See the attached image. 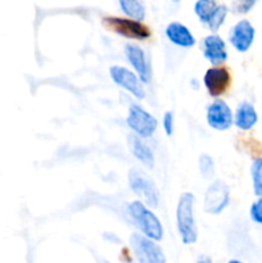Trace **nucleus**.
<instances>
[{"label":"nucleus","mask_w":262,"mask_h":263,"mask_svg":"<svg viewBox=\"0 0 262 263\" xmlns=\"http://www.w3.org/2000/svg\"><path fill=\"white\" fill-rule=\"evenodd\" d=\"M251 218L258 225H262V197H258V199L251 205Z\"/></svg>","instance_id":"obj_22"},{"label":"nucleus","mask_w":262,"mask_h":263,"mask_svg":"<svg viewBox=\"0 0 262 263\" xmlns=\"http://www.w3.org/2000/svg\"><path fill=\"white\" fill-rule=\"evenodd\" d=\"M128 213L135 221L138 228L143 231L144 235L153 240H161L163 236V228L157 216L152 211H149L144 205V203L139 202V200L133 202L128 205Z\"/></svg>","instance_id":"obj_2"},{"label":"nucleus","mask_w":262,"mask_h":263,"mask_svg":"<svg viewBox=\"0 0 262 263\" xmlns=\"http://www.w3.org/2000/svg\"><path fill=\"white\" fill-rule=\"evenodd\" d=\"M256 31L248 20H241L233 27L230 33V43L240 53L249 50L254 40Z\"/></svg>","instance_id":"obj_11"},{"label":"nucleus","mask_w":262,"mask_h":263,"mask_svg":"<svg viewBox=\"0 0 262 263\" xmlns=\"http://www.w3.org/2000/svg\"><path fill=\"white\" fill-rule=\"evenodd\" d=\"M204 57L212 64H220L228 58L225 41L217 35H211L204 39Z\"/></svg>","instance_id":"obj_13"},{"label":"nucleus","mask_w":262,"mask_h":263,"mask_svg":"<svg viewBox=\"0 0 262 263\" xmlns=\"http://www.w3.org/2000/svg\"><path fill=\"white\" fill-rule=\"evenodd\" d=\"M166 35L170 39V41L177 46L181 48H192L195 44L194 36L192 35L186 26L179 22H172L167 26Z\"/></svg>","instance_id":"obj_14"},{"label":"nucleus","mask_w":262,"mask_h":263,"mask_svg":"<svg viewBox=\"0 0 262 263\" xmlns=\"http://www.w3.org/2000/svg\"><path fill=\"white\" fill-rule=\"evenodd\" d=\"M127 125L140 138H151L157 130V120L139 105H131L128 109Z\"/></svg>","instance_id":"obj_6"},{"label":"nucleus","mask_w":262,"mask_h":263,"mask_svg":"<svg viewBox=\"0 0 262 263\" xmlns=\"http://www.w3.org/2000/svg\"><path fill=\"white\" fill-rule=\"evenodd\" d=\"M253 190L257 197H262V157L253 161L251 168Z\"/></svg>","instance_id":"obj_19"},{"label":"nucleus","mask_w":262,"mask_h":263,"mask_svg":"<svg viewBox=\"0 0 262 263\" xmlns=\"http://www.w3.org/2000/svg\"><path fill=\"white\" fill-rule=\"evenodd\" d=\"M204 85L211 97H220L230 86V72L225 67L210 68L204 74Z\"/></svg>","instance_id":"obj_10"},{"label":"nucleus","mask_w":262,"mask_h":263,"mask_svg":"<svg viewBox=\"0 0 262 263\" xmlns=\"http://www.w3.org/2000/svg\"><path fill=\"white\" fill-rule=\"evenodd\" d=\"M172 2H175V3H179L180 0H172Z\"/></svg>","instance_id":"obj_25"},{"label":"nucleus","mask_w":262,"mask_h":263,"mask_svg":"<svg viewBox=\"0 0 262 263\" xmlns=\"http://www.w3.org/2000/svg\"><path fill=\"white\" fill-rule=\"evenodd\" d=\"M125 54L131 66L135 68L140 81L148 84L151 81V68H149L148 61H146L144 51L136 45H126Z\"/></svg>","instance_id":"obj_12"},{"label":"nucleus","mask_w":262,"mask_h":263,"mask_svg":"<svg viewBox=\"0 0 262 263\" xmlns=\"http://www.w3.org/2000/svg\"><path fill=\"white\" fill-rule=\"evenodd\" d=\"M128 182H130V187L133 189V192L138 197H140L146 205L152 208L158 207L159 192L153 180L149 179L145 174L140 172L139 170L134 168L128 172Z\"/></svg>","instance_id":"obj_4"},{"label":"nucleus","mask_w":262,"mask_h":263,"mask_svg":"<svg viewBox=\"0 0 262 263\" xmlns=\"http://www.w3.org/2000/svg\"><path fill=\"white\" fill-rule=\"evenodd\" d=\"M163 127L164 131L169 136L172 135L174 133V113L172 112H166L163 117Z\"/></svg>","instance_id":"obj_24"},{"label":"nucleus","mask_w":262,"mask_h":263,"mask_svg":"<svg viewBox=\"0 0 262 263\" xmlns=\"http://www.w3.org/2000/svg\"><path fill=\"white\" fill-rule=\"evenodd\" d=\"M110 77L118 86L123 87L128 92L136 97L138 99H144L145 98V91L140 84V79L136 76L130 69L121 66H113L110 68Z\"/></svg>","instance_id":"obj_8"},{"label":"nucleus","mask_w":262,"mask_h":263,"mask_svg":"<svg viewBox=\"0 0 262 263\" xmlns=\"http://www.w3.org/2000/svg\"><path fill=\"white\" fill-rule=\"evenodd\" d=\"M120 5L123 13L134 20L140 21L145 17V9L139 0H120Z\"/></svg>","instance_id":"obj_17"},{"label":"nucleus","mask_w":262,"mask_h":263,"mask_svg":"<svg viewBox=\"0 0 262 263\" xmlns=\"http://www.w3.org/2000/svg\"><path fill=\"white\" fill-rule=\"evenodd\" d=\"M128 146H130L131 153L138 158L146 168H153L154 166V156L152 153L151 148L141 140L140 138L135 135L128 136Z\"/></svg>","instance_id":"obj_16"},{"label":"nucleus","mask_w":262,"mask_h":263,"mask_svg":"<svg viewBox=\"0 0 262 263\" xmlns=\"http://www.w3.org/2000/svg\"><path fill=\"white\" fill-rule=\"evenodd\" d=\"M131 247L140 262L144 263H164L166 258L161 247L154 243L153 239L141 234H133L130 238Z\"/></svg>","instance_id":"obj_5"},{"label":"nucleus","mask_w":262,"mask_h":263,"mask_svg":"<svg viewBox=\"0 0 262 263\" xmlns=\"http://www.w3.org/2000/svg\"><path fill=\"white\" fill-rule=\"evenodd\" d=\"M226 14H228V8L225 5H217V8H216L213 14L211 15V18L205 25H208L210 30L217 31L221 27V25L225 22Z\"/></svg>","instance_id":"obj_20"},{"label":"nucleus","mask_w":262,"mask_h":263,"mask_svg":"<svg viewBox=\"0 0 262 263\" xmlns=\"http://www.w3.org/2000/svg\"><path fill=\"white\" fill-rule=\"evenodd\" d=\"M230 200V189L221 180L212 182L204 195V211L210 215H218L222 212Z\"/></svg>","instance_id":"obj_7"},{"label":"nucleus","mask_w":262,"mask_h":263,"mask_svg":"<svg viewBox=\"0 0 262 263\" xmlns=\"http://www.w3.org/2000/svg\"><path fill=\"white\" fill-rule=\"evenodd\" d=\"M257 0H234V8L238 13H248L256 5Z\"/></svg>","instance_id":"obj_23"},{"label":"nucleus","mask_w":262,"mask_h":263,"mask_svg":"<svg viewBox=\"0 0 262 263\" xmlns=\"http://www.w3.org/2000/svg\"><path fill=\"white\" fill-rule=\"evenodd\" d=\"M207 122L217 131H225L233 123V113L223 100H215L207 109Z\"/></svg>","instance_id":"obj_9"},{"label":"nucleus","mask_w":262,"mask_h":263,"mask_svg":"<svg viewBox=\"0 0 262 263\" xmlns=\"http://www.w3.org/2000/svg\"><path fill=\"white\" fill-rule=\"evenodd\" d=\"M258 121V115H257L256 109L253 105L248 102H243L238 107L234 117V122H235L236 127L240 130H251Z\"/></svg>","instance_id":"obj_15"},{"label":"nucleus","mask_w":262,"mask_h":263,"mask_svg":"<svg viewBox=\"0 0 262 263\" xmlns=\"http://www.w3.org/2000/svg\"><path fill=\"white\" fill-rule=\"evenodd\" d=\"M103 25L108 30L115 31L118 35H122L127 39L135 40H145L152 35V31L148 26L143 25L134 18H120V17H104Z\"/></svg>","instance_id":"obj_3"},{"label":"nucleus","mask_w":262,"mask_h":263,"mask_svg":"<svg viewBox=\"0 0 262 263\" xmlns=\"http://www.w3.org/2000/svg\"><path fill=\"white\" fill-rule=\"evenodd\" d=\"M199 170L203 176L210 179L215 174V163H213L212 157L208 154H202L199 157Z\"/></svg>","instance_id":"obj_21"},{"label":"nucleus","mask_w":262,"mask_h":263,"mask_svg":"<svg viewBox=\"0 0 262 263\" xmlns=\"http://www.w3.org/2000/svg\"><path fill=\"white\" fill-rule=\"evenodd\" d=\"M195 197L192 193H184L177 203V229L184 244H194L198 239V229L194 220Z\"/></svg>","instance_id":"obj_1"},{"label":"nucleus","mask_w":262,"mask_h":263,"mask_svg":"<svg viewBox=\"0 0 262 263\" xmlns=\"http://www.w3.org/2000/svg\"><path fill=\"white\" fill-rule=\"evenodd\" d=\"M216 8H217L216 0H198L194 5V12L203 23H207Z\"/></svg>","instance_id":"obj_18"}]
</instances>
